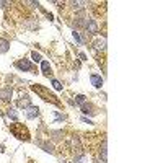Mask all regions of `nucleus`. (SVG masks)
Here are the masks:
<instances>
[{
  "label": "nucleus",
  "instance_id": "f257e3e1",
  "mask_svg": "<svg viewBox=\"0 0 163 163\" xmlns=\"http://www.w3.org/2000/svg\"><path fill=\"white\" fill-rule=\"evenodd\" d=\"M31 88H33V91H36V93H38L44 101H49V103H52V105H55V106H61V101L57 100V96H54V95L51 93V91H47L44 86H41V85H33Z\"/></svg>",
  "mask_w": 163,
  "mask_h": 163
},
{
  "label": "nucleus",
  "instance_id": "f03ea898",
  "mask_svg": "<svg viewBox=\"0 0 163 163\" xmlns=\"http://www.w3.org/2000/svg\"><path fill=\"white\" fill-rule=\"evenodd\" d=\"M10 132L20 140H30V132H28L26 126L20 124V122H15L10 126Z\"/></svg>",
  "mask_w": 163,
  "mask_h": 163
},
{
  "label": "nucleus",
  "instance_id": "7ed1b4c3",
  "mask_svg": "<svg viewBox=\"0 0 163 163\" xmlns=\"http://www.w3.org/2000/svg\"><path fill=\"white\" fill-rule=\"evenodd\" d=\"M15 65H17L20 70H28V72H31V70H33V65H31V62L28 61V59H20Z\"/></svg>",
  "mask_w": 163,
  "mask_h": 163
},
{
  "label": "nucleus",
  "instance_id": "20e7f679",
  "mask_svg": "<svg viewBox=\"0 0 163 163\" xmlns=\"http://www.w3.org/2000/svg\"><path fill=\"white\" fill-rule=\"evenodd\" d=\"M85 28H86V31H88L90 34H96L98 33V25H96V21H95V20H86Z\"/></svg>",
  "mask_w": 163,
  "mask_h": 163
},
{
  "label": "nucleus",
  "instance_id": "39448f33",
  "mask_svg": "<svg viewBox=\"0 0 163 163\" xmlns=\"http://www.w3.org/2000/svg\"><path fill=\"white\" fill-rule=\"evenodd\" d=\"M91 46H93L95 51H105L106 49V41L101 39V38H98V39H95V41L91 42Z\"/></svg>",
  "mask_w": 163,
  "mask_h": 163
},
{
  "label": "nucleus",
  "instance_id": "423d86ee",
  "mask_svg": "<svg viewBox=\"0 0 163 163\" xmlns=\"http://www.w3.org/2000/svg\"><path fill=\"white\" fill-rule=\"evenodd\" d=\"M38 116H39L38 106H28V108H26V118L28 119H34V118H38Z\"/></svg>",
  "mask_w": 163,
  "mask_h": 163
},
{
  "label": "nucleus",
  "instance_id": "0eeeda50",
  "mask_svg": "<svg viewBox=\"0 0 163 163\" xmlns=\"http://www.w3.org/2000/svg\"><path fill=\"white\" fill-rule=\"evenodd\" d=\"M90 80H91V83H93V86H96V88H101V85H103V78H101V75L91 74V75H90Z\"/></svg>",
  "mask_w": 163,
  "mask_h": 163
},
{
  "label": "nucleus",
  "instance_id": "6e6552de",
  "mask_svg": "<svg viewBox=\"0 0 163 163\" xmlns=\"http://www.w3.org/2000/svg\"><path fill=\"white\" fill-rule=\"evenodd\" d=\"M41 70H42V74H44L46 77H51V75H52V72H51V65H49V62H47V61L41 62Z\"/></svg>",
  "mask_w": 163,
  "mask_h": 163
},
{
  "label": "nucleus",
  "instance_id": "1a4fd4ad",
  "mask_svg": "<svg viewBox=\"0 0 163 163\" xmlns=\"http://www.w3.org/2000/svg\"><path fill=\"white\" fill-rule=\"evenodd\" d=\"M8 49H10V42L7 41V39L0 38V54H5V52H8Z\"/></svg>",
  "mask_w": 163,
  "mask_h": 163
},
{
  "label": "nucleus",
  "instance_id": "9d476101",
  "mask_svg": "<svg viewBox=\"0 0 163 163\" xmlns=\"http://www.w3.org/2000/svg\"><path fill=\"white\" fill-rule=\"evenodd\" d=\"M82 111H83V114H95V113H96L95 108H93V105H90V103H83Z\"/></svg>",
  "mask_w": 163,
  "mask_h": 163
},
{
  "label": "nucleus",
  "instance_id": "9b49d317",
  "mask_svg": "<svg viewBox=\"0 0 163 163\" xmlns=\"http://www.w3.org/2000/svg\"><path fill=\"white\" fill-rule=\"evenodd\" d=\"M11 96V88L10 86H7V88H3L2 91H0V98H2L3 101H8Z\"/></svg>",
  "mask_w": 163,
  "mask_h": 163
},
{
  "label": "nucleus",
  "instance_id": "f8f14e48",
  "mask_svg": "<svg viewBox=\"0 0 163 163\" xmlns=\"http://www.w3.org/2000/svg\"><path fill=\"white\" fill-rule=\"evenodd\" d=\"M18 106H23V108H28V106H31V101H30V98L26 96H21V100H18Z\"/></svg>",
  "mask_w": 163,
  "mask_h": 163
},
{
  "label": "nucleus",
  "instance_id": "ddd939ff",
  "mask_svg": "<svg viewBox=\"0 0 163 163\" xmlns=\"http://www.w3.org/2000/svg\"><path fill=\"white\" fill-rule=\"evenodd\" d=\"M7 116H8L10 119H13V121H17V119H18V113L15 109H8V111H7Z\"/></svg>",
  "mask_w": 163,
  "mask_h": 163
},
{
  "label": "nucleus",
  "instance_id": "4468645a",
  "mask_svg": "<svg viewBox=\"0 0 163 163\" xmlns=\"http://www.w3.org/2000/svg\"><path fill=\"white\" fill-rule=\"evenodd\" d=\"M85 101H86V98L83 96V95H77V96H75V103H77V105H83Z\"/></svg>",
  "mask_w": 163,
  "mask_h": 163
},
{
  "label": "nucleus",
  "instance_id": "2eb2a0df",
  "mask_svg": "<svg viewBox=\"0 0 163 163\" xmlns=\"http://www.w3.org/2000/svg\"><path fill=\"white\" fill-rule=\"evenodd\" d=\"M72 34H74V38H75V41H77V42H83V39L80 38V33H78L77 30H74V33H72Z\"/></svg>",
  "mask_w": 163,
  "mask_h": 163
},
{
  "label": "nucleus",
  "instance_id": "dca6fc26",
  "mask_svg": "<svg viewBox=\"0 0 163 163\" xmlns=\"http://www.w3.org/2000/svg\"><path fill=\"white\" fill-rule=\"evenodd\" d=\"M41 147L44 149V152H49V153L54 152V150H52V145H49V144H41Z\"/></svg>",
  "mask_w": 163,
  "mask_h": 163
},
{
  "label": "nucleus",
  "instance_id": "f3484780",
  "mask_svg": "<svg viewBox=\"0 0 163 163\" xmlns=\"http://www.w3.org/2000/svg\"><path fill=\"white\" fill-rule=\"evenodd\" d=\"M31 57H33L34 62H39V61H41V55H39V52H36V51H34V52H31Z\"/></svg>",
  "mask_w": 163,
  "mask_h": 163
},
{
  "label": "nucleus",
  "instance_id": "a211bd4d",
  "mask_svg": "<svg viewBox=\"0 0 163 163\" xmlns=\"http://www.w3.org/2000/svg\"><path fill=\"white\" fill-rule=\"evenodd\" d=\"M52 86H54L55 90H62V85H61L57 80H52Z\"/></svg>",
  "mask_w": 163,
  "mask_h": 163
},
{
  "label": "nucleus",
  "instance_id": "6ab92c4d",
  "mask_svg": "<svg viewBox=\"0 0 163 163\" xmlns=\"http://www.w3.org/2000/svg\"><path fill=\"white\" fill-rule=\"evenodd\" d=\"M80 59H82V61H86V55L83 54V52H80Z\"/></svg>",
  "mask_w": 163,
  "mask_h": 163
},
{
  "label": "nucleus",
  "instance_id": "aec40b11",
  "mask_svg": "<svg viewBox=\"0 0 163 163\" xmlns=\"http://www.w3.org/2000/svg\"><path fill=\"white\" fill-rule=\"evenodd\" d=\"M3 5H8L7 2H0V7H3Z\"/></svg>",
  "mask_w": 163,
  "mask_h": 163
},
{
  "label": "nucleus",
  "instance_id": "412c9836",
  "mask_svg": "<svg viewBox=\"0 0 163 163\" xmlns=\"http://www.w3.org/2000/svg\"><path fill=\"white\" fill-rule=\"evenodd\" d=\"M0 149H2V145H0Z\"/></svg>",
  "mask_w": 163,
  "mask_h": 163
}]
</instances>
